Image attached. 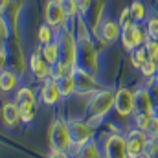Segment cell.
Instances as JSON below:
<instances>
[{"label":"cell","mask_w":158,"mask_h":158,"mask_svg":"<svg viewBox=\"0 0 158 158\" xmlns=\"http://www.w3.org/2000/svg\"><path fill=\"white\" fill-rule=\"evenodd\" d=\"M147 61H149V55H147L145 46H140L138 50H134V52L131 53V64H132L134 68H138V70H140Z\"/></svg>","instance_id":"obj_24"},{"label":"cell","mask_w":158,"mask_h":158,"mask_svg":"<svg viewBox=\"0 0 158 158\" xmlns=\"http://www.w3.org/2000/svg\"><path fill=\"white\" fill-rule=\"evenodd\" d=\"M15 103L19 105L22 123H31L37 116V94L30 86H20L15 90Z\"/></svg>","instance_id":"obj_3"},{"label":"cell","mask_w":158,"mask_h":158,"mask_svg":"<svg viewBox=\"0 0 158 158\" xmlns=\"http://www.w3.org/2000/svg\"><path fill=\"white\" fill-rule=\"evenodd\" d=\"M68 15L64 11V6L61 0H46L44 6V24L52 26L57 33L68 26Z\"/></svg>","instance_id":"obj_6"},{"label":"cell","mask_w":158,"mask_h":158,"mask_svg":"<svg viewBox=\"0 0 158 158\" xmlns=\"http://www.w3.org/2000/svg\"><path fill=\"white\" fill-rule=\"evenodd\" d=\"M28 66H30V72H31V76L37 79L39 83H44V81H48L50 77H53V66L42 57V53H40V46L30 55V59H28Z\"/></svg>","instance_id":"obj_11"},{"label":"cell","mask_w":158,"mask_h":158,"mask_svg":"<svg viewBox=\"0 0 158 158\" xmlns=\"http://www.w3.org/2000/svg\"><path fill=\"white\" fill-rule=\"evenodd\" d=\"M39 98H40V101H42L44 105H48V107L57 105V103L63 99V92H61V83H59V79L50 77L48 81H44L42 86H40V90H39Z\"/></svg>","instance_id":"obj_13"},{"label":"cell","mask_w":158,"mask_h":158,"mask_svg":"<svg viewBox=\"0 0 158 158\" xmlns=\"http://www.w3.org/2000/svg\"><path fill=\"white\" fill-rule=\"evenodd\" d=\"M77 42H79V68L96 76V72L99 68V63H98V50H96V42L92 39V35L77 39Z\"/></svg>","instance_id":"obj_5"},{"label":"cell","mask_w":158,"mask_h":158,"mask_svg":"<svg viewBox=\"0 0 158 158\" xmlns=\"http://www.w3.org/2000/svg\"><path fill=\"white\" fill-rule=\"evenodd\" d=\"M55 39H57V31H55L52 26H48V24L39 26V30H37V40H39L40 46L50 44V42H53Z\"/></svg>","instance_id":"obj_21"},{"label":"cell","mask_w":158,"mask_h":158,"mask_svg":"<svg viewBox=\"0 0 158 158\" xmlns=\"http://www.w3.org/2000/svg\"><path fill=\"white\" fill-rule=\"evenodd\" d=\"M143 46H145V50H147L149 61H158V40L147 39V42H145Z\"/></svg>","instance_id":"obj_31"},{"label":"cell","mask_w":158,"mask_h":158,"mask_svg":"<svg viewBox=\"0 0 158 158\" xmlns=\"http://www.w3.org/2000/svg\"><path fill=\"white\" fill-rule=\"evenodd\" d=\"M147 31H145V24H132L131 28H127V30H123L121 31V46H123V50L127 52V53H132L134 50H138L140 46H143L145 42H147Z\"/></svg>","instance_id":"obj_7"},{"label":"cell","mask_w":158,"mask_h":158,"mask_svg":"<svg viewBox=\"0 0 158 158\" xmlns=\"http://www.w3.org/2000/svg\"><path fill=\"white\" fill-rule=\"evenodd\" d=\"M50 147L63 153H72L74 138L70 131V121L64 118H57L50 125Z\"/></svg>","instance_id":"obj_1"},{"label":"cell","mask_w":158,"mask_h":158,"mask_svg":"<svg viewBox=\"0 0 158 158\" xmlns=\"http://www.w3.org/2000/svg\"><path fill=\"white\" fill-rule=\"evenodd\" d=\"M114 101H116V90L99 88L96 94H92V98L88 101V116L105 119L114 109Z\"/></svg>","instance_id":"obj_2"},{"label":"cell","mask_w":158,"mask_h":158,"mask_svg":"<svg viewBox=\"0 0 158 158\" xmlns=\"http://www.w3.org/2000/svg\"><path fill=\"white\" fill-rule=\"evenodd\" d=\"M138 158H151L149 155H142V156H138Z\"/></svg>","instance_id":"obj_39"},{"label":"cell","mask_w":158,"mask_h":158,"mask_svg":"<svg viewBox=\"0 0 158 158\" xmlns=\"http://www.w3.org/2000/svg\"><path fill=\"white\" fill-rule=\"evenodd\" d=\"M147 90H149V96H151V99H153V105H155V109H156L158 112V76L153 79H149L147 81Z\"/></svg>","instance_id":"obj_30"},{"label":"cell","mask_w":158,"mask_h":158,"mask_svg":"<svg viewBox=\"0 0 158 158\" xmlns=\"http://www.w3.org/2000/svg\"><path fill=\"white\" fill-rule=\"evenodd\" d=\"M46 158H72L70 153H63V151H55V149H50L48 156Z\"/></svg>","instance_id":"obj_35"},{"label":"cell","mask_w":158,"mask_h":158,"mask_svg":"<svg viewBox=\"0 0 158 158\" xmlns=\"http://www.w3.org/2000/svg\"><path fill=\"white\" fill-rule=\"evenodd\" d=\"M63 6H64V11H66V15H68L70 20H76L79 15H81L77 0H63Z\"/></svg>","instance_id":"obj_28"},{"label":"cell","mask_w":158,"mask_h":158,"mask_svg":"<svg viewBox=\"0 0 158 158\" xmlns=\"http://www.w3.org/2000/svg\"><path fill=\"white\" fill-rule=\"evenodd\" d=\"M19 76L11 70H2L0 74V90L2 92H13V90H19Z\"/></svg>","instance_id":"obj_19"},{"label":"cell","mask_w":158,"mask_h":158,"mask_svg":"<svg viewBox=\"0 0 158 158\" xmlns=\"http://www.w3.org/2000/svg\"><path fill=\"white\" fill-rule=\"evenodd\" d=\"M149 136H151V138H158V114L153 118L151 129H149Z\"/></svg>","instance_id":"obj_36"},{"label":"cell","mask_w":158,"mask_h":158,"mask_svg":"<svg viewBox=\"0 0 158 158\" xmlns=\"http://www.w3.org/2000/svg\"><path fill=\"white\" fill-rule=\"evenodd\" d=\"M145 31L147 37L153 40H158V15H151L145 20Z\"/></svg>","instance_id":"obj_26"},{"label":"cell","mask_w":158,"mask_h":158,"mask_svg":"<svg viewBox=\"0 0 158 158\" xmlns=\"http://www.w3.org/2000/svg\"><path fill=\"white\" fill-rule=\"evenodd\" d=\"M114 110L121 118H131L136 112V96L134 90L127 86H119L116 90V101H114Z\"/></svg>","instance_id":"obj_10"},{"label":"cell","mask_w":158,"mask_h":158,"mask_svg":"<svg viewBox=\"0 0 158 158\" xmlns=\"http://www.w3.org/2000/svg\"><path fill=\"white\" fill-rule=\"evenodd\" d=\"M125 140H127V147H129L131 158H138L142 155H145V149H147V143H149L151 136H149V132L140 131V129L134 127V129L127 131Z\"/></svg>","instance_id":"obj_12"},{"label":"cell","mask_w":158,"mask_h":158,"mask_svg":"<svg viewBox=\"0 0 158 158\" xmlns=\"http://www.w3.org/2000/svg\"><path fill=\"white\" fill-rule=\"evenodd\" d=\"M61 92H63V98H72L74 94H77V79H76V74L68 76V77L61 79Z\"/></svg>","instance_id":"obj_20"},{"label":"cell","mask_w":158,"mask_h":158,"mask_svg":"<svg viewBox=\"0 0 158 158\" xmlns=\"http://www.w3.org/2000/svg\"><path fill=\"white\" fill-rule=\"evenodd\" d=\"M0 37H2V42H7V39L11 37L9 33H11V30H9V24H7V19H6V15H2V19H0Z\"/></svg>","instance_id":"obj_32"},{"label":"cell","mask_w":158,"mask_h":158,"mask_svg":"<svg viewBox=\"0 0 158 158\" xmlns=\"http://www.w3.org/2000/svg\"><path fill=\"white\" fill-rule=\"evenodd\" d=\"M129 9H131V15H132L134 22L142 24L143 20H147V7H145V4H143L142 0H134V2L129 6Z\"/></svg>","instance_id":"obj_22"},{"label":"cell","mask_w":158,"mask_h":158,"mask_svg":"<svg viewBox=\"0 0 158 158\" xmlns=\"http://www.w3.org/2000/svg\"><path fill=\"white\" fill-rule=\"evenodd\" d=\"M0 57H2V70H6V57H7V50H6V42H2L0 46Z\"/></svg>","instance_id":"obj_37"},{"label":"cell","mask_w":158,"mask_h":158,"mask_svg":"<svg viewBox=\"0 0 158 158\" xmlns=\"http://www.w3.org/2000/svg\"><path fill=\"white\" fill-rule=\"evenodd\" d=\"M40 53H42V57L53 66V64H57L61 59H63V53H61V46H59V40L55 39L53 42H50V44H44V46H40Z\"/></svg>","instance_id":"obj_17"},{"label":"cell","mask_w":158,"mask_h":158,"mask_svg":"<svg viewBox=\"0 0 158 158\" xmlns=\"http://www.w3.org/2000/svg\"><path fill=\"white\" fill-rule=\"evenodd\" d=\"M72 74H76V68L74 66H70L66 61H59L57 64H53V77L55 79H64V77H68V76H72Z\"/></svg>","instance_id":"obj_23"},{"label":"cell","mask_w":158,"mask_h":158,"mask_svg":"<svg viewBox=\"0 0 158 158\" xmlns=\"http://www.w3.org/2000/svg\"><path fill=\"white\" fill-rule=\"evenodd\" d=\"M68 121H70V131H72V138H74V149L70 155L74 156L83 145H86L88 142L94 140V129L86 123V119L72 118Z\"/></svg>","instance_id":"obj_8"},{"label":"cell","mask_w":158,"mask_h":158,"mask_svg":"<svg viewBox=\"0 0 158 158\" xmlns=\"http://www.w3.org/2000/svg\"><path fill=\"white\" fill-rule=\"evenodd\" d=\"M121 26H119L118 20H114V19H105L103 22H101V26H99V30H98V35H99V39L103 40L105 44H114V42H118L121 39Z\"/></svg>","instance_id":"obj_14"},{"label":"cell","mask_w":158,"mask_h":158,"mask_svg":"<svg viewBox=\"0 0 158 158\" xmlns=\"http://www.w3.org/2000/svg\"><path fill=\"white\" fill-rule=\"evenodd\" d=\"M140 74H142V77H145V79L156 77L158 76V61H147L140 68Z\"/></svg>","instance_id":"obj_27"},{"label":"cell","mask_w":158,"mask_h":158,"mask_svg":"<svg viewBox=\"0 0 158 158\" xmlns=\"http://www.w3.org/2000/svg\"><path fill=\"white\" fill-rule=\"evenodd\" d=\"M101 149H103V156L105 158H131L125 136L116 134V132L107 134V136L103 138Z\"/></svg>","instance_id":"obj_9"},{"label":"cell","mask_w":158,"mask_h":158,"mask_svg":"<svg viewBox=\"0 0 158 158\" xmlns=\"http://www.w3.org/2000/svg\"><path fill=\"white\" fill-rule=\"evenodd\" d=\"M153 118H155V116H147V114H140V112H134V114H132L134 127L140 129V131H145V132H149L151 123H153Z\"/></svg>","instance_id":"obj_25"},{"label":"cell","mask_w":158,"mask_h":158,"mask_svg":"<svg viewBox=\"0 0 158 158\" xmlns=\"http://www.w3.org/2000/svg\"><path fill=\"white\" fill-rule=\"evenodd\" d=\"M118 22H119V26H121V30H127V28H131L132 24H136L134 19H132V15H131V9H129V7H123V9H121Z\"/></svg>","instance_id":"obj_29"},{"label":"cell","mask_w":158,"mask_h":158,"mask_svg":"<svg viewBox=\"0 0 158 158\" xmlns=\"http://www.w3.org/2000/svg\"><path fill=\"white\" fill-rule=\"evenodd\" d=\"M2 121L7 129H13L17 127L22 119H20V110H19V105L15 101H6L2 105Z\"/></svg>","instance_id":"obj_16"},{"label":"cell","mask_w":158,"mask_h":158,"mask_svg":"<svg viewBox=\"0 0 158 158\" xmlns=\"http://www.w3.org/2000/svg\"><path fill=\"white\" fill-rule=\"evenodd\" d=\"M61 2H63V0H61Z\"/></svg>","instance_id":"obj_40"},{"label":"cell","mask_w":158,"mask_h":158,"mask_svg":"<svg viewBox=\"0 0 158 158\" xmlns=\"http://www.w3.org/2000/svg\"><path fill=\"white\" fill-rule=\"evenodd\" d=\"M9 7H11V0H2V4H0V11H2V15H6V13L9 11Z\"/></svg>","instance_id":"obj_38"},{"label":"cell","mask_w":158,"mask_h":158,"mask_svg":"<svg viewBox=\"0 0 158 158\" xmlns=\"http://www.w3.org/2000/svg\"><path fill=\"white\" fill-rule=\"evenodd\" d=\"M145 155H149L151 158H158V138H151L145 149Z\"/></svg>","instance_id":"obj_33"},{"label":"cell","mask_w":158,"mask_h":158,"mask_svg":"<svg viewBox=\"0 0 158 158\" xmlns=\"http://www.w3.org/2000/svg\"><path fill=\"white\" fill-rule=\"evenodd\" d=\"M72 158H105V156H103L101 143L96 142V140H92V142H88L86 145H83Z\"/></svg>","instance_id":"obj_18"},{"label":"cell","mask_w":158,"mask_h":158,"mask_svg":"<svg viewBox=\"0 0 158 158\" xmlns=\"http://www.w3.org/2000/svg\"><path fill=\"white\" fill-rule=\"evenodd\" d=\"M79 4V11H81V17H86L92 9V0H77Z\"/></svg>","instance_id":"obj_34"},{"label":"cell","mask_w":158,"mask_h":158,"mask_svg":"<svg viewBox=\"0 0 158 158\" xmlns=\"http://www.w3.org/2000/svg\"><path fill=\"white\" fill-rule=\"evenodd\" d=\"M57 40H59V46H61L63 61H66L74 68H79V42L76 33L72 30L64 28L57 33Z\"/></svg>","instance_id":"obj_4"},{"label":"cell","mask_w":158,"mask_h":158,"mask_svg":"<svg viewBox=\"0 0 158 158\" xmlns=\"http://www.w3.org/2000/svg\"><path fill=\"white\" fill-rule=\"evenodd\" d=\"M134 96H136V112L147 114V116H156L158 112H156V109H155V105H153V99H151L149 90H147L145 85L138 86L134 90Z\"/></svg>","instance_id":"obj_15"}]
</instances>
